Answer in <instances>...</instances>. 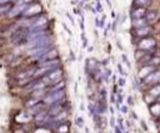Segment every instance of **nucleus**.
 <instances>
[{"instance_id": "1", "label": "nucleus", "mask_w": 160, "mask_h": 133, "mask_svg": "<svg viewBox=\"0 0 160 133\" xmlns=\"http://www.w3.org/2000/svg\"><path fill=\"white\" fill-rule=\"evenodd\" d=\"M29 34V30L24 26H19L18 29H15L12 32H11V41L15 44V45H20L22 44L24 41H26V36Z\"/></svg>"}, {"instance_id": "2", "label": "nucleus", "mask_w": 160, "mask_h": 133, "mask_svg": "<svg viewBox=\"0 0 160 133\" xmlns=\"http://www.w3.org/2000/svg\"><path fill=\"white\" fill-rule=\"evenodd\" d=\"M139 48L140 50H144V51H150V52H155L154 48H156V40L152 39V37H142L140 40V42L138 44Z\"/></svg>"}, {"instance_id": "3", "label": "nucleus", "mask_w": 160, "mask_h": 133, "mask_svg": "<svg viewBox=\"0 0 160 133\" xmlns=\"http://www.w3.org/2000/svg\"><path fill=\"white\" fill-rule=\"evenodd\" d=\"M155 32V30H154V27L151 26V25H146V26H142V27H138V29H134V31H132V34L135 35V36H138V37H148V36H150L151 34H154Z\"/></svg>"}, {"instance_id": "4", "label": "nucleus", "mask_w": 160, "mask_h": 133, "mask_svg": "<svg viewBox=\"0 0 160 133\" xmlns=\"http://www.w3.org/2000/svg\"><path fill=\"white\" fill-rule=\"evenodd\" d=\"M148 12V7H142V6H136L131 10V17L132 19H140L144 17Z\"/></svg>"}, {"instance_id": "5", "label": "nucleus", "mask_w": 160, "mask_h": 133, "mask_svg": "<svg viewBox=\"0 0 160 133\" xmlns=\"http://www.w3.org/2000/svg\"><path fill=\"white\" fill-rule=\"evenodd\" d=\"M22 12H24V15H26V16H32V15H36V14L41 12V6H40L39 4L29 5Z\"/></svg>"}, {"instance_id": "6", "label": "nucleus", "mask_w": 160, "mask_h": 133, "mask_svg": "<svg viewBox=\"0 0 160 133\" xmlns=\"http://www.w3.org/2000/svg\"><path fill=\"white\" fill-rule=\"evenodd\" d=\"M155 68H156V67L152 66V65H149V63L145 65V66L140 70V72H139V77H140V78H144L145 76H148L149 73H151L152 71H155Z\"/></svg>"}, {"instance_id": "7", "label": "nucleus", "mask_w": 160, "mask_h": 133, "mask_svg": "<svg viewBox=\"0 0 160 133\" xmlns=\"http://www.w3.org/2000/svg\"><path fill=\"white\" fill-rule=\"evenodd\" d=\"M145 19H146V21H148L149 25H152V24H155L158 21L159 15H158L156 11H148L146 15H145Z\"/></svg>"}, {"instance_id": "8", "label": "nucleus", "mask_w": 160, "mask_h": 133, "mask_svg": "<svg viewBox=\"0 0 160 133\" xmlns=\"http://www.w3.org/2000/svg\"><path fill=\"white\" fill-rule=\"evenodd\" d=\"M149 25L145 16L144 17H140V19H132V27L134 29H138V27H142V26H146Z\"/></svg>"}, {"instance_id": "9", "label": "nucleus", "mask_w": 160, "mask_h": 133, "mask_svg": "<svg viewBox=\"0 0 160 133\" xmlns=\"http://www.w3.org/2000/svg\"><path fill=\"white\" fill-rule=\"evenodd\" d=\"M136 6H142V7H149L152 2V0H134Z\"/></svg>"}, {"instance_id": "10", "label": "nucleus", "mask_w": 160, "mask_h": 133, "mask_svg": "<svg viewBox=\"0 0 160 133\" xmlns=\"http://www.w3.org/2000/svg\"><path fill=\"white\" fill-rule=\"evenodd\" d=\"M146 52H148V51H144V50H140V48H139V50L136 51V53H135V58L139 61V60H140V58H141Z\"/></svg>"}, {"instance_id": "11", "label": "nucleus", "mask_w": 160, "mask_h": 133, "mask_svg": "<svg viewBox=\"0 0 160 133\" xmlns=\"http://www.w3.org/2000/svg\"><path fill=\"white\" fill-rule=\"evenodd\" d=\"M16 4H25V2H30L31 0H16Z\"/></svg>"}, {"instance_id": "12", "label": "nucleus", "mask_w": 160, "mask_h": 133, "mask_svg": "<svg viewBox=\"0 0 160 133\" xmlns=\"http://www.w3.org/2000/svg\"><path fill=\"white\" fill-rule=\"evenodd\" d=\"M4 44H5V39H2V37H1V39H0V46H2Z\"/></svg>"}]
</instances>
